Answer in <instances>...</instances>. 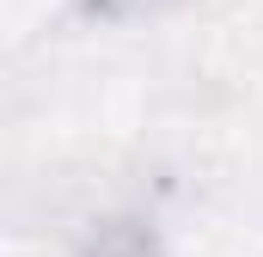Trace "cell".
I'll return each mask as SVG.
<instances>
[{
	"label": "cell",
	"mask_w": 263,
	"mask_h": 257,
	"mask_svg": "<svg viewBox=\"0 0 263 257\" xmlns=\"http://www.w3.org/2000/svg\"><path fill=\"white\" fill-rule=\"evenodd\" d=\"M92 257H153V245H147V239H135V233H123V239H110V245H98Z\"/></svg>",
	"instance_id": "cell-1"
},
{
	"label": "cell",
	"mask_w": 263,
	"mask_h": 257,
	"mask_svg": "<svg viewBox=\"0 0 263 257\" xmlns=\"http://www.w3.org/2000/svg\"><path fill=\"white\" fill-rule=\"evenodd\" d=\"M129 6H159V0H104V12H129Z\"/></svg>",
	"instance_id": "cell-2"
}]
</instances>
